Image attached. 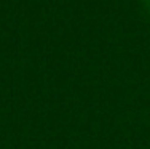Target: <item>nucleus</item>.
Returning <instances> with one entry per match:
<instances>
[]
</instances>
